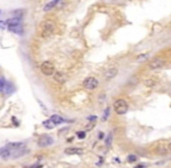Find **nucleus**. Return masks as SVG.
<instances>
[{
    "instance_id": "1",
    "label": "nucleus",
    "mask_w": 171,
    "mask_h": 168,
    "mask_svg": "<svg viewBox=\"0 0 171 168\" xmlns=\"http://www.w3.org/2000/svg\"><path fill=\"white\" fill-rule=\"evenodd\" d=\"M55 28H56V26H55L54 21L46 20L40 25V35L42 38H49L55 32Z\"/></svg>"
},
{
    "instance_id": "2",
    "label": "nucleus",
    "mask_w": 171,
    "mask_h": 168,
    "mask_svg": "<svg viewBox=\"0 0 171 168\" xmlns=\"http://www.w3.org/2000/svg\"><path fill=\"white\" fill-rule=\"evenodd\" d=\"M114 110H115V112L117 115L122 116V115H125L128 110H129V105H128V102L125 99H116L115 102H114Z\"/></svg>"
},
{
    "instance_id": "3",
    "label": "nucleus",
    "mask_w": 171,
    "mask_h": 168,
    "mask_svg": "<svg viewBox=\"0 0 171 168\" xmlns=\"http://www.w3.org/2000/svg\"><path fill=\"white\" fill-rule=\"evenodd\" d=\"M40 70L41 72L45 75V76H53L54 72H55V68H54V64L49 61H45L41 63L40 66Z\"/></svg>"
},
{
    "instance_id": "4",
    "label": "nucleus",
    "mask_w": 171,
    "mask_h": 168,
    "mask_svg": "<svg viewBox=\"0 0 171 168\" xmlns=\"http://www.w3.org/2000/svg\"><path fill=\"white\" fill-rule=\"evenodd\" d=\"M82 85H83L84 89H87V90H95L99 87V81L95 77L89 76V77H87L83 81Z\"/></svg>"
},
{
    "instance_id": "5",
    "label": "nucleus",
    "mask_w": 171,
    "mask_h": 168,
    "mask_svg": "<svg viewBox=\"0 0 171 168\" xmlns=\"http://www.w3.org/2000/svg\"><path fill=\"white\" fill-rule=\"evenodd\" d=\"M53 144H54V139L50 135H48V134H42L38 139V146L42 147V148L43 147H48V146H50Z\"/></svg>"
},
{
    "instance_id": "6",
    "label": "nucleus",
    "mask_w": 171,
    "mask_h": 168,
    "mask_svg": "<svg viewBox=\"0 0 171 168\" xmlns=\"http://www.w3.org/2000/svg\"><path fill=\"white\" fill-rule=\"evenodd\" d=\"M164 60L162 59V57H159V56H157V57H155V59H152L150 62H149V69H151V70H156V69H159V68H162L163 66H164Z\"/></svg>"
},
{
    "instance_id": "7",
    "label": "nucleus",
    "mask_w": 171,
    "mask_h": 168,
    "mask_svg": "<svg viewBox=\"0 0 171 168\" xmlns=\"http://www.w3.org/2000/svg\"><path fill=\"white\" fill-rule=\"evenodd\" d=\"M28 153H30V150H28L27 147H22V148H20V150H17V151L12 152V156H11V158H13V159H19V158H21V156H23V155H26V154H28Z\"/></svg>"
},
{
    "instance_id": "8",
    "label": "nucleus",
    "mask_w": 171,
    "mask_h": 168,
    "mask_svg": "<svg viewBox=\"0 0 171 168\" xmlns=\"http://www.w3.org/2000/svg\"><path fill=\"white\" fill-rule=\"evenodd\" d=\"M117 74H119V69L116 67H109L104 71V77L108 78V79H110V78H114Z\"/></svg>"
},
{
    "instance_id": "9",
    "label": "nucleus",
    "mask_w": 171,
    "mask_h": 168,
    "mask_svg": "<svg viewBox=\"0 0 171 168\" xmlns=\"http://www.w3.org/2000/svg\"><path fill=\"white\" fill-rule=\"evenodd\" d=\"M6 147L11 151V152H14L17 150H20L22 147H26V144L25 143H8L6 145Z\"/></svg>"
},
{
    "instance_id": "10",
    "label": "nucleus",
    "mask_w": 171,
    "mask_h": 168,
    "mask_svg": "<svg viewBox=\"0 0 171 168\" xmlns=\"http://www.w3.org/2000/svg\"><path fill=\"white\" fill-rule=\"evenodd\" d=\"M53 77H54L55 82H58V83H60V84H63V83H66V81H67L66 75L62 74V72H60V71H55L54 75H53Z\"/></svg>"
},
{
    "instance_id": "11",
    "label": "nucleus",
    "mask_w": 171,
    "mask_h": 168,
    "mask_svg": "<svg viewBox=\"0 0 171 168\" xmlns=\"http://www.w3.org/2000/svg\"><path fill=\"white\" fill-rule=\"evenodd\" d=\"M0 156H1V159H4V160H8L12 156V152L6 146L1 147V148H0Z\"/></svg>"
},
{
    "instance_id": "12",
    "label": "nucleus",
    "mask_w": 171,
    "mask_h": 168,
    "mask_svg": "<svg viewBox=\"0 0 171 168\" xmlns=\"http://www.w3.org/2000/svg\"><path fill=\"white\" fill-rule=\"evenodd\" d=\"M49 120H50L54 125H61V124L65 123V119H63L62 117H60L59 115H54V116H52Z\"/></svg>"
},
{
    "instance_id": "13",
    "label": "nucleus",
    "mask_w": 171,
    "mask_h": 168,
    "mask_svg": "<svg viewBox=\"0 0 171 168\" xmlns=\"http://www.w3.org/2000/svg\"><path fill=\"white\" fill-rule=\"evenodd\" d=\"M8 31H11L12 33H15V34L21 35V34L23 33V28H22L21 25H17V26H11V27H8Z\"/></svg>"
},
{
    "instance_id": "14",
    "label": "nucleus",
    "mask_w": 171,
    "mask_h": 168,
    "mask_svg": "<svg viewBox=\"0 0 171 168\" xmlns=\"http://www.w3.org/2000/svg\"><path fill=\"white\" fill-rule=\"evenodd\" d=\"M65 153H66L67 155H77V154H81V153H82V150H81V148H76V147L66 148V150H65Z\"/></svg>"
},
{
    "instance_id": "15",
    "label": "nucleus",
    "mask_w": 171,
    "mask_h": 168,
    "mask_svg": "<svg viewBox=\"0 0 171 168\" xmlns=\"http://www.w3.org/2000/svg\"><path fill=\"white\" fill-rule=\"evenodd\" d=\"M20 22H21V18H17V16H14V18H11V19H8L7 21H6V25L8 26V27H11V26H17V25H20Z\"/></svg>"
},
{
    "instance_id": "16",
    "label": "nucleus",
    "mask_w": 171,
    "mask_h": 168,
    "mask_svg": "<svg viewBox=\"0 0 171 168\" xmlns=\"http://www.w3.org/2000/svg\"><path fill=\"white\" fill-rule=\"evenodd\" d=\"M14 91H15V87L13 85V83H11V82L6 83V85H5V90H4V92H5L6 95H11V94H13Z\"/></svg>"
},
{
    "instance_id": "17",
    "label": "nucleus",
    "mask_w": 171,
    "mask_h": 168,
    "mask_svg": "<svg viewBox=\"0 0 171 168\" xmlns=\"http://www.w3.org/2000/svg\"><path fill=\"white\" fill-rule=\"evenodd\" d=\"M158 84V81L156 78H148L144 81V85L148 87V88H152V87H156Z\"/></svg>"
},
{
    "instance_id": "18",
    "label": "nucleus",
    "mask_w": 171,
    "mask_h": 168,
    "mask_svg": "<svg viewBox=\"0 0 171 168\" xmlns=\"http://www.w3.org/2000/svg\"><path fill=\"white\" fill-rule=\"evenodd\" d=\"M60 1H59V0H54V1H50V3H48V4H46L45 5V7H43V11L45 12H49L50 10H53L56 5H58Z\"/></svg>"
},
{
    "instance_id": "19",
    "label": "nucleus",
    "mask_w": 171,
    "mask_h": 168,
    "mask_svg": "<svg viewBox=\"0 0 171 168\" xmlns=\"http://www.w3.org/2000/svg\"><path fill=\"white\" fill-rule=\"evenodd\" d=\"M6 79L4 77H0V92H4L5 90V85H6Z\"/></svg>"
},
{
    "instance_id": "20",
    "label": "nucleus",
    "mask_w": 171,
    "mask_h": 168,
    "mask_svg": "<svg viewBox=\"0 0 171 168\" xmlns=\"http://www.w3.org/2000/svg\"><path fill=\"white\" fill-rule=\"evenodd\" d=\"M42 125H43L46 128H48V130H50V128H53V127L55 126V125H54V124H53V123H52L49 119H48V120H45V122L42 123Z\"/></svg>"
},
{
    "instance_id": "21",
    "label": "nucleus",
    "mask_w": 171,
    "mask_h": 168,
    "mask_svg": "<svg viewBox=\"0 0 171 168\" xmlns=\"http://www.w3.org/2000/svg\"><path fill=\"white\" fill-rule=\"evenodd\" d=\"M148 59V55L147 54H142V55H139L138 57L136 59V61H138V62H141V61H145Z\"/></svg>"
},
{
    "instance_id": "22",
    "label": "nucleus",
    "mask_w": 171,
    "mask_h": 168,
    "mask_svg": "<svg viewBox=\"0 0 171 168\" xmlns=\"http://www.w3.org/2000/svg\"><path fill=\"white\" fill-rule=\"evenodd\" d=\"M109 112H110V109L107 107V109L104 110V113H103V117H102V120H103V122H105V119L109 117Z\"/></svg>"
},
{
    "instance_id": "23",
    "label": "nucleus",
    "mask_w": 171,
    "mask_h": 168,
    "mask_svg": "<svg viewBox=\"0 0 171 168\" xmlns=\"http://www.w3.org/2000/svg\"><path fill=\"white\" fill-rule=\"evenodd\" d=\"M137 161V156L134 155V154H130L128 155V162H136Z\"/></svg>"
},
{
    "instance_id": "24",
    "label": "nucleus",
    "mask_w": 171,
    "mask_h": 168,
    "mask_svg": "<svg viewBox=\"0 0 171 168\" xmlns=\"http://www.w3.org/2000/svg\"><path fill=\"white\" fill-rule=\"evenodd\" d=\"M111 139H112V134H111V133H109V135H108V139L105 140V145H107V146H109V145L111 144Z\"/></svg>"
},
{
    "instance_id": "25",
    "label": "nucleus",
    "mask_w": 171,
    "mask_h": 168,
    "mask_svg": "<svg viewBox=\"0 0 171 168\" xmlns=\"http://www.w3.org/2000/svg\"><path fill=\"white\" fill-rule=\"evenodd\" d=\"M94 125H95V122H90V124L87 125V127H86V131H90L94 127Z\"/></svg>"
},
{
    "instance_id": "26",
    "label": "nucleus",
    "mask_w": 171,
    "mask_h": 168,
    "mask_svg": "<svg viewBox=\"0 0 171 168\" xmlns=\"http://www.w3.org/2000/svg\"><path fill=\"white\" fill-rule=\"evenodd\" d=\"M5 28H6V22L0 20V29H5Z\"/></svg>"
},
{
    "instance_id": "27",
    "label": "nucleus",
    "mask_w": 171,
    "mask_h": 168,
    "mask_svg": "<svg viewBox=\"0 0 171 168\" xmlns=\"http://www.w3.org/2000/svg\"><path fill=\"white\" fill-rule=\"evenodd\" d=\"M77 137L81 138V139H83V138L86 137V133H84V132H80V133H77Z\"/></svg>"
},
{
    "instance_id": "28",
    "label": "nucleus",
    "mask_w": 171,
    "mask_h": 168,
    "mask_svg": "<svg viewBox=\"0 0 171 168\" xmlns=\"http://www.w3.org/2000/svg\"><path fill=\"white\" fill-rule=\"evenodd\" d=\"M168 152H171V143L168 145Z\"/></svg>"
},
{
    "instance_id": "29",
    "label": "nucleus",
    "mask_w": 171,
    "mask_h": 168,
    "mask_svg": "<svg viewBox=\"0 0 171 168\" xmlns=\"http://www.w3.org/2000/svg\"><path fill=\"white\" fill-rule=\"evenodd\" d=\"M31 168H41V166H40V165H37V166H33V167H31Z\"/></svg>"
},
{
    "instance_id": "30",
    "label": "nucleus",
    "mask_w": 171,
    "mask_h": 168,
    "mask_svg": "<svg viewBox=\"0 0 171 168\" xmlns=\"http://www.w3.org/2000/svg\"><path fill=\"white\" fill-rule=\"evenodd\" d=\"M0 14H1V11H0Z\"/></svg>"
}]
</instances>
